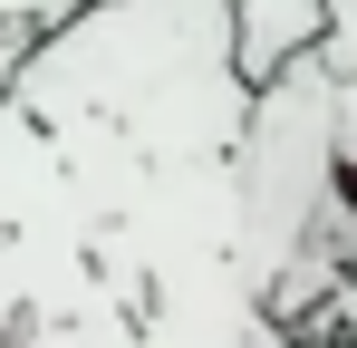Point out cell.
I'll use <instances>...</instances> for the list:
<instances>
[{"mask_svg":"<svg viewBox=\"0 0 357 348\" xmlns=\"http://www.w3.org/2000/svg\"><path fill=\"white\" fill-rule=\"evenodd\" d=\"M338 165H348V194H357V68L338 78Z\"/></svg>","mask_w":357,"mask_h":348,"instance_id":"5b68a950","label":"cell"},{"mask_svg":"<svg viewBox=\"0 0 357 348\" xmlns=\"http://www.w3.org/2000/svg\"><path fill=\"white\" fill-rule=\"evenodd\" d=\"M87 0H0V29H29V39H49V29H68Z\"/></svg>","mask_w":357,"mask_h":348,"instance_id":"7a4b0ae2","label":"cell"},{"mask_svg":"<svg viewBox=\"0 0 357 348\" xmlns=\"http://www.w3.org/2000/svg\"><path fill=\"white\" fill-rule=\"evenodd\" d=\"M29 58H39V39H29V29H0V116H10V97H20Z\"/></svg>","mask_w":357,"mask_h":348,"instance_id":"3957f363","label":"cell"},{"mask_svg":"<svg viewBox=\"0 0 357 348\" xmlns=\"http://www.w3.org/2000/svg\"><path fill=\"white\" fill-rule=\"evenodd\" d=\"M319 49H328V0H232V58L251 87L290 78Z\"/></svg>","mask_w":357,"mask_h":348,"instance_id":"6da1fadb","label":"cell"},{"mask_svg":"<svg viewBox=\"0 0 357 348\" xmlns=\"http://www.w3.org/2000/svg\"><path fill=\"white\" fill-rule=\"evenodd\" d=\"M319 58H328L338 78L357 68V0H328V49H319Z\"/></svg>","mask_w":357,"mask_h":348,"instance_id":"277c9868","label":"cell"}]
</instances>
